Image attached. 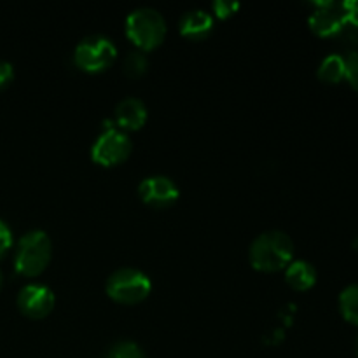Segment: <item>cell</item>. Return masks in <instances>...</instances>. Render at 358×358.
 Returning a JSON list of instances; mask_svg holds the SVG:
<instances>
[{
	"mask_svg": "<svg viewBox=\"0 0 358 358\" xmlns=\"http://www.w3.org/2000/svg\"><path fill=\"white\" fill-rule=\"evenodd\" d=\"M138 196L145 205L161 210L173 205L180 196V191L170 177L152 175V177H147L140 182Z\"/></svg>",
	"mask_w": 358,
	"mask_h": 358,
	"instance_id": "9",
	"label": "cell"
},
{
	"mask_svg": "<svg viewBox=\"0 0 358 358\" xmlns=\"http://www.w3.org/2000/svg\"><path fill=\"white\" fill-rule=\"evenodd\" d=\"M149 69V58L143 51H131L122 59V73L129 79H138Z\"/></svg>",
	"mask_w": 358,
	"mask_h": 358,
	"instance_id": "15",
	"label": "cell"
},
{
	"mask_svg": "<svg viewBox=\"0 0 358 358\" xmlns=\"http://www.w3.org/2000/svg\"><path fill=\"white\" fill-rule=\"evenodd\" d=\"M107 358H147L143 350L133 341H119L108 352Z\"/></svg>",
	"mask_w": 358,
	"mask_h": 358,
	"instance_id": "16",
	"label": "cell"
},
{
	"mask_svg": "<svg viewBox=\"0 0 358 358\" xmlns=\"http://www.w3.org/2000/svg\"><path fill=\"white\" fill-rule=\"evenodd\" d=\"M147 121V107L140 98L128 96L115 105L114 124L121 131H135Z\"/></svg>",
	"mask_w": 358,
	"mask_h": 358,
	"instance_id": "10",
	"label": "cell"
},
{
	"mask_svg": "<svg viewBox=\"0 0 358 358\" xmlns=\"http://www.w3.org/2000/svg\"><path fill=\"white\" fill-rule=\"evenodd\" d=\"M180 34L189 41H203L213 30V17L208 10L192 9L182 14L178 21Z\"/></svg>",
	"mask_w": 358,
	"mask_h": 358,
	"instance_id": "11",
	"label": "cell"
},
{
	"mask_svg": "<svg viewBox=\"0 0 358 358\" xmlns=\"http://www.w3.org/2000/svg\"><path fill=\"white\" fill-rule=\"evenodd\" d=\"M343 3V10H345L346 23L358 27V0H345Z\"/></svg>",
	"mask_w": 358,
	"mask_h": 358,
	"instance_id": "20",
	"label": "cell"
},
{
	"mask_svg": "<svg viewBox=\"0 0 358 358\" xmlns=\"http://www.w3.org/2000/svg\"><path fill=\"white\" fill-rule=\"evenodd\" d=\"M115 56H117V48L105 35H87L73 51L76 65L90 73L103 72L114 63Z\"/></svg>",
	"mask_w": 358,
	"mask_h": 358,
	"instance_id": "5",
	"label": "cell"
},
{
	"mask_svg": "<svg viewBox=\"0 0 358 358\" xmlns=\"http://www.w3.org/2000/svg\"><path fill=\"white\" fill-rule=\"evenodd\" d=\"M317 76L325 84H339L345 79V56L329 55L318 65Z\"/></svg>",
	"mask_w": 358,
	"mask_h": 358,
	"instance_id": "13",
	"label": "cell"
},
{
	"mask_svg": "<svg viewBox=\"0 0 358 358\" xmlns=\"http://www.w3.org/2000/svg\"><path fill=\"white\" fill-rule=\"evenodd\" d=\"M52 254V245L48 234L41 229L28 231L17 241L14 254V269L17 275L35 278L42 275L49 266Z\"/></svg>",
	"mask_w": 358,
	"mask_h": 358,
	"instance_id": "2",
	"label": "cell"
},
{
	"mask_svg": "<svg viewBox=\"0 0 358 358\" xmlns=\"http://www.w3.org/2000/svg\"><path fill=\"white\" fill-rule=\"evenodd\" d=\"M339 311L348 324L358 327V283H352L339 294Z\"/></svg>",
	"mask_w": 358,
	"mask_h": 358,
	"instance_id": "14",
	"label": "cell"
},
{
	"mask_svg": "<svg viewBox=\"0 0 358 358\" xmlns=\"http://www.w3.org/2000/svg\"><path fill=\"white\" fill-rule=\"evenodd\" d=\"M285 280L294 290L306 292L317 283V269L308 261H292L285 268Z\"/></svg>",
	"mask_w": 358,
	"mask_h": 358,
	"instance_id": "12",
	"label": "cell"
},
{
	"mask_svg": "<svg viewBox=\"0 0 358 358\" xmlns=\"http://www.w3.org/2000/svg\"><path fill=\"white\" fill-rule=\"evenodd\" d=\"M14 79V66L6 59H0V90L9 86Z\"/></svg>",
	"mask_w": 358,
	"mask_h": 358,
	"instance_id": "21",
	"label": "cell"
},
{
	"mask_svg": "<svg viewBox=\"0 0 358 358\" xmlns=\"http://www.w3.org/2000/svg\"><path fill=\"white\" fill-rule=\"evenodd\" d=\"M294 241L283 231H266L252 241L248 259L254 269L262 273L282 271L292 262Z\"/></svg>",
	"mask_w": 358,
	"mask_h": 358,
	"instance_id": "1",
	"label": "cell"
},
{
	"mask_svg": "<svg viewBox=\"0 0 358 358\" xmlns=\"http://www.w3.org/2000/svg\"><path fill=\"white\" fill-rule=\"evenodd\" d=\"M3 285V276H2V271H0V289H2Z\"/></svg>",
	"mask_w": 358,
	"mask_h": 358,
	"instance_id": "23",
	"label": "cell"
},
{
	"mask_svg": "<svg viewBox=\"0 0 358 358\" xmlns=\"http://www.w3.org/2000/svg\"><path fill=\"white\" fill-rule=\"evenodd\" d=\"M353 250H355L358 254V236L355 238V241H353Z\"/></svg>",
	"mask_w": 358,
	"mask_h": 358,
	"instance_id": "22",
	"label": "cell"
},
{
	"mask_svg": "<svg viewBox=\"0 0 358 358\" xmlns=\"http://www.w3.org/2000/svg\"><path fill=\"white\" fill-rule=\"evenodd\" d=\"M126 35L138 51H150L164 41L166 21L159 10L152 7H138L126 17Z\"/></svg>",
	"mask_w": 358,
	"mask_h": 358,
	"instance_id": "3",
	"label": "cell"
},
{
	"mask_svg": "<svg viewBox=\"0 0 358 358\" xmlns=\"http://www.w3.org/2000/svg\"><path fill=\"white\" fill-rule=\"evenodd\" d=\"M10 248H13V229L6 220L0 219V261L6 257Z\"/></svg>",
	"mask_w": 358,
	"mask_h": 358,
	"instance_id": "19",
	"label": "cell"
},
{
	"mask_svg": "<svg viewBox=\"0 0 358 358\" xmlns=\"http://www.w3.org/2000/svg\"><path fill=\"white\" fill-rule=\"evenodd\" d=\"M315 10L310 16V28L318 37H336L346 23L345 10L341 2L324 0L315 2Z\"/></svg>",
	"mask_w": 358,
	"mask_h": 358,
	"instance_id": "7",
	"label": "cell"
},
{
	"mask_svg": "<svg viewBox=\"0 0 358 358\" xmlns=\"http://www.w3.org/2000/svg\"><path fill=\"white\" fill-rule=\"evenodd\" d=\"M131 147L128 133L117 128L103 129L91 147V159L101 166H115L128 159Z\"/></svg>",
	"mask_w": 358,
	"mask_h": 358,
	"instance_id": "6",
	"label": "cell"
},
{
	"mask_svg": "<svg viewBox=\"0 0 358 358\" xmlns=\"http://www.w3.org/2000/svg\"><path fill=\"white\" fill-rule=\"evenodd\" d=\"M355 352H357V355H358V336H357V339H355Z\"/></svg>",
	"mask_w": 358,
	"mask_h": 358,
	"instance_id": "24",
	"label": "cell"
},
{
	"mask_svg": "<svg viewBox=\"0 0 358 358\" xmlns=\"http://www.w3.org/2000/svg\"><path fill=\"white\" fill-rule=\"evenodd\" d=\"M17 308L21 313L34 320L45 318L55 308V294L49 287L41 285V283H30L24 285L17 294Z\"/></svg>",
	"mask_w": 358,
	"mask_h": 358,
	"instance_id": "8",
	"label": "cell"
},
{
	"mask_svg": "<svg viewBox=\"0 0 358 358\" xmlns=\"http://www.w3.org/2000/svg\"><path fill=\"white\" fill-rule=\"evenodd\" d=\"M107 296L119 304H138L152 290L150 278L135 268H121L112 273L107 280Z\"/></svg>",
	"mask_w": 358,
	"mask_h": 358,
	"instance_id": "4",
	"label": "cell"
},
{
	"mask_svg": "<svg viewBox=\"0 0 358 358\" xmlns=\"http://www.w3.org/2000/svg\"><path fill=\"white\" fill-rule=\"evenodd\" d=\"M345 79L350 86L358 91V51L346 52L345 56Z\"/></svg>",
	"mask_w": 358,
	"mask_h": 358,
	"instance_id": "17",
	"label": "cell"
},
{
	"mask_svg": "<svg viewBox=\"0 0 358 358\" xmlns=\"http://www.w3.org/2000/svg\"><path fill=\"white\" fill-rule=\"evenodd\" d=\"M212 9L217 17L227 20V17H231L233 14H236V10L240 9V3L233 2V0H217V2H213Z\"/></svg>",
	"mask_w": 358,
	"mask_h": 358,
	"instance_id": "18",
	"label": "cell"
}]
</instances>
